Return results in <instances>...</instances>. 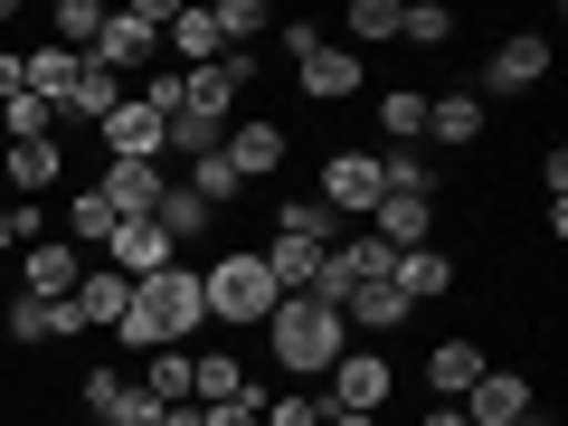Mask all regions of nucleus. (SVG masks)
<instances>
[{
    "label": "nucleus",
    "instance_id": "obj_1",
    "mask_svg": "<svg viewBox=\"0 0 568 426\" xmlns=\"http://www.w3.org/2000/svg\"><path fill=\"white\" fill-rule=\"evenodd\" d=\"M209 323V304H200V265H162V275H142L133 284V304H123V323H114V342L123 351H181V332H200Z\"/></svg>",
    "mask_w": 568,
    "mask_h": 426
},
{
    "label": "nucleus",
    "instance_id": "obj_2",
    "mask_svg": "<svg viewBox=\"0 0 568 426\" xmlns=\"http://www.w3.org/2000/svg\"><path fill=\"white\" fill-rule=\"evenodd\" d=\"M265 351H275L284 379H323V369L351 351V323L332 304H313V294H284V304L265 313Z\"/></svg>",
    "mask_w": 568,
    "mask_h": 426
},
{
    "label": "nucleus",
    "instance_id": "obj_3",
    "mask_svg": "<svg viewBox=\"0 0 568 426\" xmlns=\"http://www.w3.org/2000/svg\"><path fill=\"white\" fill-rule=\"evenodd\" d=\"M200 304H209L219 332H265V313H275L284 294H275V275H265V256L237 246V256H209L200 265Z\"/></svg>",
    "mask_w": 568,
    "mask_h": 426
},
{
    "label": "nucleus",
    "instance_id": "obj_4",
    "mask_svg": "<svg viewBox=\"0 0 568 426\" xmlns=\"http://www.w3.org/2000/svg\"><path fill=\"white\" fill-rule=\"evenodd\" d=\"M284 29V58H294V85H304V104H351L369 85V67L351 58L342 39H323V20H275Z\"/></svg>",
    "mask_w": 568,
    "mask_h": 426
},
{
    "label": "nucleus",
    "instance_id": "obj_5",
    "mask_svg": "<svg viewBox=\"0 0 568 426\" xmlns=\"http://www.w3.org/2000/svg\"><path fill=\"white\" fill-rule=\"evenodd\" d=\"M181 0H114L95 29V48H85V67H104V77H133V67H162V29Z\"/></svg>",
    "mask_w": 568,
    "mask_h": 426
},
{
    "label": "nucleus",
    "instance_id": "obj_6",
    "mask_svg": "<svg viewBox=\"0 0 568 426\" xmlns=\"http://www.w3.org/2000/svg\"><path fill=\"white\" fill-rule=\"evenodd\" d=\"M388 388H398V361H388V351H361V342L323 369V407H342V417H379Z\"/></svg>",
    "mask_w": 568,
    "mask_h": 426
},
{
    "label": "nucleus",
    "instance_id": "obj_7",
    "mask_svg": "<svg viewBox=\"0 0 568 426\" xmlns=\"http://www.w3.org/2000/svg\"><path fill=\"white\" fill-rule=\"evenodd\" d=\"M219 152H227V171H237V181L256 190V181H275V171L294 162V133H284V123H265V114H237Z\"/></svg>",
    "mask_w": 568,
    "mask_h": 426
},
{
    "label": "nucleus",
    "instance_id": "obj_8",
    "mask_svg": "<svg viewBox=\"0 0 568 426\" xmlns=\"http://www.w3.org/2000/svg\"><path fill=\"white\" fill-rule=\"evenodd\" d=\"M85 265H95L85 246H67V237H39V246H20V294H29V304H67Z\"/></svg>",
    "mask_w": 568,
    "mask_h": 426
},
{
    "label": "nucleus",
    "instance_id": "obj_9",
    "mask_svg": "<svg viewBox=\"0 0 568 426\" xmlns=\"http://www.w3.org/2000/svg\"><path fill=\"white\" fill-rule=\"evenodd\" d=\"M379 200H388L379 152H332V162H323V209H332V219H369Z\"/></svg>",
    "mask_w": 568,
    "mask_h": 426
},
{
    "label": "nucleus",
    "instance_id": "obj_10",
    "mask_svg": "<svg viewBox=\"0 0 568 426\" xmlns=\"http://www.w3.org/2000/svg\"><path fill=\"white\" fill-rule=\"evenodd\" d=\"M540 77H549V29H511V39L484 58V95H493V104H503V95H530Z\"/></svg>",
    "mask_w": 568,
    "mask_h": 426
},
{
    "label": "nucleus",
    "instance_id": "obj_11",
    "mask_svg": "<svg viewBox=\"0 0 568 426\" xmlns=\"http://www.w3.org/2000/svg\"><path fill=\"white\" fill-rule=\"evenodd\" d=\"M77 398H85V417H95V426H162V407L142 398V379H123V369H85Z\"/></svg>",
    "mask_w": 568,
    "mask_h": 426
},
{
    "label": "nucleus",
    "instance_id": "obj_12",
    "mask_svg": "<svg viewBox=\"0 0 568 426\" xmlns=\"http://www.w3.org/2000/svg\"><path fill=\"white\" fill-rule=\"evenodd\" d=\"M95 142H104V162H162V114L142 95H123L114 114L95 123Z\"/></svg>",
    "mask_w": 568,
    "mask_h": 426
},
{
    "label": "nucleus",
    "instance_id": "obj_13",
    "mask_svg": "<svg viewBox=\"0 0 568 426\" xmlns=\"http://www.w3.org/2000/svg\"><path fill=\"white\" fill-rule=\"evenodd\" d=\"M104 209H114V219H152V209H162V190H171V162H104Z\"/></svg>",
    "mask_w": 568,
    "mask_h": 426
},
{
    "label": "nucleus",
    "instance_id": "obj_14",
    "mask_svg": "<svg viewBox=\"0 0 568 426\" xmlns=\"http://www.w3.org/2000/svg\"><path fill=\"white\" fill-rule=\"evenodd\" d=\"M0 181L20 190V200H48V190L67 181V142L48 133V142H0Z\"/></svg>",
    "mask_w": 568,
    "mask_h": 426
},
{
    "label": "nucleus",
    "instance_id": "obj_15",
    "mask_svg": "<svg viewBox=\"0 0 568 426\" xmlns=\"http://www.w3.org/2000/svg\"><path fill=\"white\" fill-rule=\"evenodd\" d=\"M455 407H465V426H511L521 407H540V388H530L521 369H484V379H474Z\"/></svg>",
    "mask_w": 568,
    "mask_h": 426
},
{
    "label": "nucleus",
    "instance_id": "obj_16",
    "mask_svg": "<svg viewBox=\"0 0 568 426\" xmlns=\"http://www.w3.org/2000/svg\"><path fill=\"white\" fill-rule=\"evenodd\" d=\"M104 265H114L123 284H142V275H162V265H181V256H171V237L152 219H123L114 237H104Z\"/></svg>",
    "mask_w": 568,
    "mask_h": 426
},
{
    "label": "nucleus",
    "instance_id": "obj_17",
    "mask_svg": "<svg viewBox=\"0 0 568 426\" xmlns=\"http://www.w3.org/2000/svg\"><path fill=\"white\" fill-rule=\"evenodd\" d=\"M369 237H379L388 256H407V246H436V200H407V190H388V200L369 209Z\"/></svg>",
    "mask_w": 568,
    "mask_h": 426
},
{
    "label": "nucleus",
    "instance_id": "obj_18",
    "mask_svg": "<svg viewBox=\"0 0 568 426\" xmlns=\"http://www.w3.org/2000/svg\"><path fill=\"white\" fill-rule=\"evenodd\" d=\"M0 332H10V351H48V342H77V304H29V294H10V313H0Z\"/></svg>",
    "mask_w": 568,
    "mask_h": 426
},
{
    "label": "nucleus",
    "instance_id": "obj_19",
    "mask_svg": "<svg viewBox=\"0 0 568 426\" xmlns=\"http://www.w3.org/2000/svg\"><path fill=\"white\" fill-rule=\"evenodd\" d=\"M77 77H85V58H77V48H58V39H39L20 58V95H39V104H67V95H77Z\"/></svg>",
    "mask_w": 568,
    "mask_h": 426
},
{
    "label": "nucleus",
    "instance_id": "obj_20",
    "mask_svg": "<svg viewBox=\"0 0 568 426\" xmlns=\"http://www.w3.org/2000/svg\"><path fill=\"white\" fill-rule=\"evenodd\" d=\"M388 284L407 294V313L436 304V294H455V256L446 246H407V256H388Z\"/></svg>",
    "mask_w": 568,
    "mask_h": 426
},
{
    "label": "nucleus",
    "instance_id": "obj_21",
    "mask_svg": "<svg viewBox=\"0 0 568 426\" xmlns=\"http://www.w3.org/2000/svg\"><path fill=\"white\" fill-rule=\"evenodd\" d=\"M67 304H77V323H85V332H114V323H123V304H133V284H123L114 265L95 256V265L77 275V294H67Z\"/></svg>",
    "mask_w": 568,
    "mask_h": 426
},
{
    "label": "nucleus",
    "instance_id": "obj_22",
    "mask_svg": "<svg viewBox=\"0 0 568 426\" xmlns=\"http://www.w3.org/2000/svg\"><path fill=\"white\" fill-rule=\"evenodd\" d=\"M426 142H446V152H474V142H484V104H474V85L426 95Z\"/></svg>",
    "mask_w": 568,
    "mask_h": 426
},
{
    "label": "nucleus",
    "instance_id": "obj_23",
    "mask_svg": "<svg viewBox=\"0 0 568 426\" xmlns=\"http://www.w3.org/2000/svg\"><path fill=\"white\" fill-rule=\"evenodd\" d=\"M171 58H181V77H190V67H209V58H227L219 10H209V0H181V10H171Z\"/></svg>",
    "mask_w": 568,
    "mask_h": 426
},
{
    "label": "nucleus",
    "instance_id": "obj_24",
    "mask_svg": "<svg viewBox=\"0 0 568 426\" xmlns=\"http://www.w3.org/2000/svg\"><path fill=\"white\" fill-rule=\"evenodd\" d=\"M484 369H493V361H484V351L465 342V332H455V342H436V351H426V388H436V398H446V407L465 398V388L484 379Z\"/></svg>",
    "mask_w": 568,
    "mask_h": 426
},
{
    "label": "nucleus",
    "instance_id": "obj_25",
    "mask_svg": "<svg viewBox=\"0 0 568 426\" xmlns=\"http://www.w3.org/2000/svg\"><path fill=\"white\" fill-rule=\"evenodd\" d=\"M342 323H351V342H361V332H398L407 323V294H398V284H351V304H342Z\"/></svg>",
    "mask_w": 568,
    "mask_h": 426
},
{
    "label": "nucleus",
    "instance_id": "obj_26",
    "mask_svg": "<svg viewBox=\"0 0 568 426\" xmlns=\"http://www.w3.org/2000/svg\"><path fill=\"white\" fill-rule=\"evenodd\" d=\"M152 227H162L171 246H190V237H209V227H219V209H209L200 190H181V181H171V190H162V209H152Z\"/></svg>",
    "mask_w": 568,
    "mask_h": 426
},
{
    "label": "nucleus",
    "instance_id": "obj_27",
    "mask_svg": "<svg viewBox=\"0 0 568 426\" xmlns=\"http://www.w3.org/2000/svg\"><path fill=\"white\" fill-rule=\"evenodd\" d=\"M237 388H246L237 351H190V407H219V398H237Z\"/></svg>",
    "mask_w": 568,
    "mask_h": 426
},
{
    "label": "nucleus",
    "instance_id": "obj_28",
    "mask_svg": "<svg viewBox=\"0 0 568 426\" xmlns=\"http://www.w3.org/2000/svg\"><path fill=\"white\" fill-rule=\"evenodd\" d=\"M369 114H379L388 152H407V142L426 133V95H417V85H379V104H369Z\"/></svg>",
    "mask_w": 568,
    "mask_h": 426
},
{
    "label": "nucleus",
    "instance_id": "obj_29",
    "mask_svg": "<svg viewBox=\"0 0 568 426\" xmlns=\"http://www.w3.org/2000/svg\"><path fill=\"white\" fill-rule=\"evenodd\" d=\"M256 256H265V275H275V294H313V265H323V246L275 237V246H256Z\"/></svg>",
    "mask_w": 568,
    "mask_h": 426
},
{
    "label": "nucleus",
    "instance_id": "obj_30",
    "mask_svg": "<svg viewBox=\"0 0 568 426\" xmlns=\"http://www.w3.org/2000/svg\"><path fill=\"white\" fill-rule=\"evenodd\" d=\"M114 209H104V190H77V200H67V246H85V256H104V237H114Z\"/></svg>",
    "mask_w": 568,
    "mask_h": 426
},
{
    "label": "nucleus",
    "instance_id": "obj_31",
    "mask_svg": "<svg viewBox=\"0 0 568 426\" xmlns=\"http://www.w3.org/2000/svg\"><path fill=\"white\" fill-rule=\"evenodd\" d=\"M114 104H123V77H104V67H85V77H77V95H67L58 114H67V123H85V133H95V123L114 114Z\"/></svg>",
    "mask_w": 568,
    "mask_h": 426
},
{
    "label": "nucleus",
    "instance_id": "obj_32",
    "mask_svg": "<svg viewBox=\"0 0 568 426\" xmlns=\"http://www.w3.org/2000/svg\"><path fill=\"white\" fill-rule=\"evenodd\" d=\"M342 29H351V58H361V48H398V10H388V0H351L342 10Z\"/></svg>",
    "mask_w": 568,
    "mask_h": 426
},
{
    "label": "nucleus",
    "instance_id": "obj_33",
    "mask_svg": "<svg viewBox=\"0 0 568 426\" xmlns=\"http://www.w3.org/2000/svg\"><path fill=\"white\" fill-rule=\"evenodd\" d=\"M142 398L152 407H190V351H152V361H142Z\"/></svg>",
    "mask_w": 568,
    "mask_h": 426
},
{
    "label": "nucleus",
    "instance_id": "obj_34",
    "mask_svg": "<svg viewBox=\"0 0 568 426\" xmlns=\"http://www.w3.org/2000/svg\"><path fill=\"white\" fill-rule=\"evenodd\" d=\"M181 190H200L209 209H237V200H246V181H237V171H227V152H200V162L181 171Z\"/></svg>",
    "mask_w": 568,
    "mask_h": 426
},
{
    "label": "nucleus",
    "instance_id": "obj_35",
    "mask_svg": "<svg viewBox=\"0 0 568 426\" xmlns=\"http://www.w3.org/2000/svg\"><path fill=\"white\" fill-rule=\"evenodd\" d=\"M446 39H455L446 0H407V10H398V48H446Z\"/></svg>",
    "mask_w": 568,
    "mask_h": 426
},
{
    "label": "nucleus",
    "instance_id": "obj_36",
    "mask_svg": "<svg viewBox=\"0 0 568 426\" xmlns=\"http://www.w3.org/2000/svg\"><path fill=\"white\" fill-rule=\"evenodd\" d=\"M48 20H58L48 39H58V48H77V58H85V48H95V29H104V0H58Z\"/></svg>",
    "mask_w": 568,
    "mask_h": 426
},
{
    "label": "nucleus",
    "instance_id": "obj_37",
    "mask_svg": "<svg viewBox=\"0 0 568 426\" xmlns=\"http://www.w3.org/2000/svg\"><path fill=\"white\" fill-rule=\"evenodd\" d=\"M48 133H58V104H39V95L0 104V142H48Z\"/></svg>",
    "mask_w": 568,
    "mask_h": 426
},
{
    "label": "nucleus",
    "instance_id": "obj_38",
    "mask_svg": "<svg viewBox=\"0 0 568 426\" xmlns=\"http://www.w3.org/2000/svg\"><path fill=\"white\" fill-rule=\"evenodd\" d=\"M379 181L407 190V200H436V181H446V171L426 162V152H379Z\"/></svg>",
    "mask_w": 568,
    "mask_h": 426
},
{
    "label": "nucleus",
    "instance_id": "obj_39",
    "mask_svg": "<svg viewBox=\"0 0 568 426\" xmlns=\"http://www.w3.org/2000/svg\"><path fill=\"white\" fill-rule=\"evenodd\" d=\"M332 227H342V219H332L323 200H284V209H275V237H304V246H332Z\"/></svg>",
    "mask_w": 568,
    "mask_h": 426
},
{
    "label": "nucleus",
    "instance_id": "obj_40",
    "mask_svg": "<svg viewBox=\"0 0 568 426\" xmlns=\"http://www.w3.org/2000/svg\"><path fill=\"white\" fill-rule=\"evenodd\" d=\"M209 10H219V39H227V48H256V29H275L265 0H209Z\"/></svg>",
    "mask_w": 568,
    "mask_h": 426
},
{
    "label": "nucleus",
    "instance_id": "obj_41",
    "mask_svg": "<svg viewBox=\"0 0 568 426\" xmlns=\"http://www.w3.org/2000/svg\"><path fill=\"white\" fill-rule=\"evenodd\" d=\"M265 426H323V388H275L265 398Z\"/></svg>",
    "mask_w": 568,
    "mask_h": 426
},
{
    "label": "nucleus",
    "instance_id": "obj_42",
    "mask_svg": "<svg viewBox=\"0 0 568 426\" xmlns=\"http://www.w3.org/2000/svg\"><path fill=\"white\" fill-rule=\"evenodd\" d=\"M200 426H265V388L246 379L237 398H219V407H200Z\"/></svg>",
    "mask_w": 568,
    "mask_h": 426
},
{
    "label": "nucleus",
    "instance_id": "obj_43",
    "mask_svg": "<svg viewBox=\"0 0 568 426\" xmlns=\"http://www.w3.org/2000/svg\"><path fill=\"white\" fill-rule=\"evenodd\" d=\"M10 95H20V58H0V104H10Z\"/></svg>",
    "mask_w": 568,
    "mask_h": 426
},
{
    "label": "nucleus",
    "instance_id": "obj_44",
    "mask_svg": "<svg viewBox=\"0 0 568 426\" xmlns=\"http://www.w3.org/2000/svg\"><path fill=\"white\" fill-rule=\"evenodd\" d=\"M417 426H465V407H426V417Z\"/></svg>",
    "mask_w": 568,
    "mask_h": 426
},
{
    "label": "nucleus",
    "instance_id": "obj_45",
    "mask_svg": "<svg viewBox=\"0 0 568 426\" xmlns=\"http://www.w3.org/2000/svg\"><path fill=\"white\" fill-rule=\"evenodd\" d=\"M511 426H559V417H549V407H521V417H511Z\"/></svg>",
    "mask_w": 568,
    "mask_h": 426
},
{
    "label": "nucleus",
    "instance_id": "obj_46",
    "mask_svg": "<svg viewBox=\"0 0 568 426\" xmlns=\"http://www.w3.org/2000/svg\"><path fill=\"white\" fill-rule=\"evenodd\" d=\"M323 426H379V417H342V407H323Z\"/></svg>",
    "mask_w": 568,
    "mask_h": 426
},
{
    "label": "nucleus",
    "instance_id": "obj_47",
    "mask_svg": "<svg viewBox=\"0 0 568 426\" xmlns=\"http://www.w3.org/2000/svg\"><path fill=\"white\" fill-rule=\"evenodd\" d=\"M10 246H20V237H10V200H0V256H10Z\"/></svg>",
    "mask_w": 568,
    "mask_h": 426
},
{
    "label": "nucleus",
    "instance_id": "obj_48",
    "mask_svg": "<svg viewBox=\"0 0 568 426\" xmlns=\"http://www.w3.org/2000/svg\"><path fill=\"white\" fill-rule=\"evenodd\" d=\"M85 426H95V417H85Z\"/></svg>",
    "mask_w": 568,
    "mask_h": 426
}]
</instances>
